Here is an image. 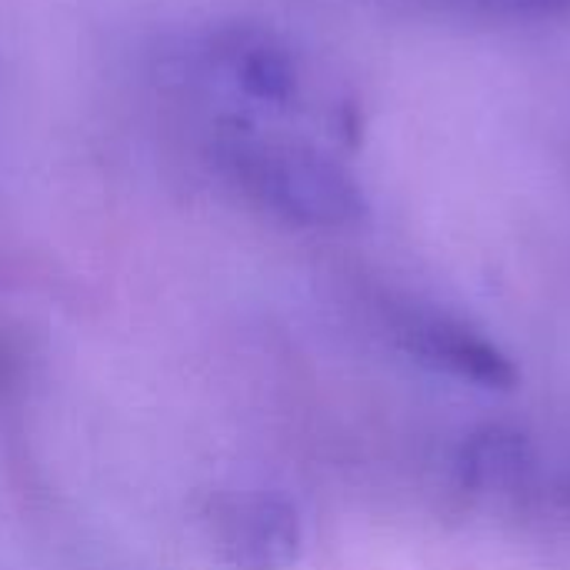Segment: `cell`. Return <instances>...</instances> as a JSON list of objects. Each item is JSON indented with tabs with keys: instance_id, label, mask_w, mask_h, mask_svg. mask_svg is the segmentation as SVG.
Masks as SVG:
<instances>
[{
	"instance_id": "obj_1",
	"label": "cell",
	"mask_w": 570,
	"mask_h": 570,
	"mask_svg": "<svg viewBox=\"0 0 570 570\" xmlns=\"http://www.w3.org/2000/svg\"><path fill=\"white\" fill-rule=\"evenodd\" d=\"M224 164L257 204L294 224L344 227L367 214V197L347 167L307 144L237 137L224 147Z\"/></svg>"
},
{
	"instance_id": "obj_2",
	"label": "cell",
	"mask_w": 570,
	"mask_h": 570,
	"mask_svg": "<svg viewBox=\"0 0 570 570\" xmlns=\"http://www.w3.org/2000/svg\"><path fill=\"white\" fill-rule=\"evenodd\" d=\"M394 337L414 361H421L438 374L491 391H511L518 384L514 361L481 331L444 311H424V307L397 311Z\"/></svg>"
},
{
	"instance_id": "obj_3",
	"label": "cell",
	"mask_w": 570,
	"mask_h": 570,
	"mask_svg": "<svg viewBox=\"0 0 570 570\" xmlns=\"http://www.w3.org/2000/svg\"><path fill=\"white\" fill-rule=\"evenodd\" d=\"M210 524L230 570H291L301 558V518L277 494L224 498Z\"/></svg>"
},
{
	"instance_id": "obj_4",
	"label": "cell",
	"mask_w": 570,
	"mask_h": 570,
	"mask_svg": "<svg viewBox=\"0 0 570 570\" xmlns=\"http://www.w3.org/2000/svg\"><path fill=\"white\" fill-rule=\"evenodd\" d=\"M534 448L521 431L488 424L461 444L458 478L481 498H521L534 481Z\"/></svg>"
},
{
	"instance_id": "obj_5",
	"label": "cell",
	"mask_w": 570,
	"mask_h": 570,
	"mask_svg": "<svg viewBox=\"0 0 570 570\" xmlns=\"http://www.w3.org/2000/svg\"><path fill=\"white\" fill-rule=\"evenodd\" d=\"M444 7L474 13V17H494V20H511V23H544V20H561L570 13V0H441Z\"/></svg>"
},
{
	"instance_id": "obj_6",
	"label": "cell",
	"mask_w": 570,
	"mask_h": 570,
	"mask_svg": "<svg viewBox=\"0 0 570 570\" xmlns=\"http://www.w3.org/2000/svg\"><path fill=\"white\" fill-rule=\"evenodd\" d=\"M568 491H570V484H568Z\"/></svg>"
}]
</instances>
